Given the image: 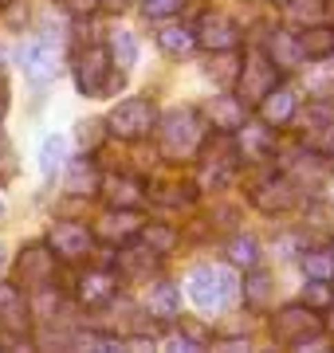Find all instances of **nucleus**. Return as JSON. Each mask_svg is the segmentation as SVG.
Returning <instances> with one entry per match:
<instances>
[{
	"label": "nucleus",
	"mask_w": 334,
	"mask_h": 353,
	"mask_svg": "<svg viewBox=\"0 0 334 353\" xmlns=\"http://www.w3.org/2000/svg\"><path fill=\"white\" fill-rule=\"evenodd\" d=\"M16 287L24 290H52L55 287V248L48 243H32V248H24L20 252V259H16Z\"/></svg>",
	"instance_id": "nucleus-6"
},
{
	"label": "nucleus",
	"mask_w": 334,
	"mask_h": 353,
	"mask_svg": "<svg viewBox=\"0 0 334 353\" xmlns=\"http://www.w3.org/2000/svg\"><path fill=\"white\" fill-rule=\"evenodd\" d=\"M110 59H115V67H122V71H130L134 67V59H138V43H134V36L130 32H110Z\"/></svg>",
	"instance_id": "nucleus-26"
},
{
	"label": "nucleus",
	"mask_w": 334,
	"mask_h": 353,
	"mask_svg": "<svg viewBox=\"0 0 334 353\" xmlns=\"http://www.w3.org/2000/svg\"><path fill=\"white\" fill-rule=\"evenodd\" d=\"M63 4V12H71V16H90L103 0H59Z\"/></svg>",
	"instance_id": "nucleus-34"
},
{
	"label": "nucleus",
	"mask_w": 334,
	"mask_h": 353,
	"mask_svg": "<svg viewBox=\"0 0 334 353\" xmlns=\"http://www.w3.org/2000/svg\"><path fill=\"white\" fill-rule=\"evenodd\" d=\"M252 204L264 208V212H283V208H291V204H295V185H291L287 176L264 181V185H256V192H252Z\"/></svg>",
	"instance_id": "nucleus-15"
},
{
	"label": "nucleus",
	"mask_w": 334,
	"mask_h": 353,
	"mask_svg": "<svg viewBox=\"0 0 334 353\" xmlns=\"http://www.w3.org/2000/svg\"><path fill=\"white\" fill-rule=\"evenodd\" d=\"M154 122H157V106L150 99H126V102H118L115 110H110V118H106V126H110V134H115L118 141L146 138V134L154 130Z\"/></svg>",
	"instance_id": "nucleus-5"
},
{
	"label": "nucleus",
	"mask_w": 334,
	"mask_h": 353,
	"mask_svg": "<svg viewBox=\"0 0 334 353\" xmlns=\"http://www.w3.org/2000/svg\"><path fill=\"white\" fill-rule=\"evenodd\" d=\"M150 314L161 318V322H173L181 314V290L173 283H157L150 287Z\"/></svg>",
	"instance_id": "nucleus-23"
},
{
	"label": "nucleus",
	"mask_w": 334,
	"mask_h": 353,
	"mask_svg": "<svg viewBox=\"0 0 334 353\" xmlns=\"http://www.w3.org/2000/svg\"><path fill=\"white\" fill-rule=\"evenodd\" d=\"M322 334V322L315 314V306L299 303V306H283L279 314L271 318V338L279 341V345H307L311 338H319Z\"/></svg>",
	"instance_id": "nucleus-4"
},
{
	"label": "nucleus",
	"mask_w": 334,
	"mask_h": 353,
	"mask_svg": "<svg viewBox=\"0 0 334 353\" xmlns=\"http://www.w3.org/2000/svg\"><path fill=\"white\" fill-rule=\"evenodd\" d=\"M99 165H95V157H79V161H71V173H67V192L71 196H95L99 192Z\"/></svg>",
	"instance_id": "nucleus-20"
},
{
	"label": "nucleus",
	"mask_w": 334,
	"mask_h": 353,
	"mask_svg": "<svg viewBox=\"0 0 334 353\" xmlns=\"http://www.w3.org/2000/svg\"><path fill=\"white\" fill-rule=\"evenodd\" d=\"M141 228H146V220H141L134 208H115V212H106L103 220H99V228H95V236L106 243H130L141 236Z\"/></svg>",
	"instance_id": "nucleus-12"
},
{
	"label": "nucleus",
	"mask_w": 334,
	"mask_h": 353,
	"mask_svg": "<svg viewBox=\"0 0 334 353\" xmlns=\"http://www.w3.org/2000/svg\"><path fill=\"white\" fill-rule=\"evenodd\" d=\"M291 114H295V94L287 87H275L268 99L259 102V118H264V126H287L291 122Z\"/></svg>",
	"instance_id": "nucleus-19"
},
{
	"label": "nucleus",
	"mask_w": 334,
	"mask_h": 353,
	"mask_svg": "<svg viewBox=\"0 0 334 353\" xmlns=\"http://www.w3.org/2000/svg\"><path fill=\"white\" fill-rule=\"evenodd\" d=\"M110 67H115V59H110V48L90 43V48L79 55V63H75V87L83 90L87 99L103 94V90H106V79H110Z\"/></svg>",
	"instance_id": "nucleus-7"
},
{
	"label": "nucleus",
	"mask_w": 334,
	"mask_h": 353,
	"mask_svg": "<svg viewBox=\"0 0 334 353\" xmlns=\"http://www.w3.org/2000/svg\"><path fill=\"white\" fill-rule=\"evenodd\" d=\"M8 114V90H4V83H0V118Z\"/></svg>",
	"instance_id": "nucleus-36"
},
{
	"label": "nucleus",
	"mask_w": 334,
	"mask_h": 353,
	"mask_svg": "<svg viewBox=\"0 0 334 353\" xmlns=\"http://www.w3.org/2000/svg\"><path fill=\"white\" fill-rule=\"evenodd\" d=\"M0 267H4V243H0Z\"/></svg>",
	"instance_id": "nucleus-37"
},
{
	"label": "nucleus",
	"mask_w": 334,
	"mask_h": 353,
	"mask_svg": "<svg viewBox=\"0 0 334 353\" xmlns=\"http://www.w3.org/2000/svg\"><path fill=\"white\" fill-rule=\"evenodd\" d=\"M303 141H307L311 153H319V157H334V118H331V122H322L319 130H311Z\"/></svg>",
	"instance_id": "nucleus-30"
},
{
	"label": "nucleus",
	"mask_w": 334,
	"mask_h": 353,
	"mask_svg": "<svg viewBox=\"0 0 334 353\" xmlns=\"http://www.w3.org/2000/svg\"><path fill=\"white\" fill-rule=\"evenodd\" d=\"M331 252H334V243H331Z\"/></svg>",
	"instance_id": "nucleus-40"
},
{
	"label": "nucleus",
	"mask_w": 334,
	"mask_h": 353,
	"mask_svg": "<svg viewBox=\"0 0 334 353\" xmlns=\"http://www.w3.org/2000/svg\"><path fill=\"white\" fill-rule=\"evenodd\" d=\"M20 67H24L28 79H36V83H48V79L59 75V55L48 39H32L20 48Z\"/></svg>",
	"instance_id": "nucleus-11"
},
{
	"label": "nucleus",
	"mask_w": 334,
	"mask_h": 353,
	"mask_svg": "<svg viewBox=\"0 0 334 353\" xmlns=\"http://www.w3.org/2000/svg\"><path fill=\"white\" fill-rule=\"evenodd\" d=\"M205 141V122L193 106H177L161 118V130H157V150L166 161H189Z\"/></svg>",
	"instance_id": "nucleus-1"
},
{
	"label": "nucleus",
	"mask_w": 334,
	"mask_h": 353,
	"mask_svg": "<svg viewBox=\"0 0 334 353\" xmlns=\"http://www.w3.org/2000/svg\"><path fill=\"white\" fill-rule=\"evenodd\" d=\"M197 43H201V39H197V32H189V28L173 24V28H161V32H157V48L166 51L169 59H185Z\"/></svg>",
	"instance_id": "nucleus-22"
},
{
	"label": "nucleus",
	"mask_w": 334,
	"mask_h": 353,
	"mask_svg": "<svg viewBox=\"0 0 334 353\" xmlns=\"http://www.w3.org/2000/svg\"><path fill=\"white\" fill-rule=\"evenodd\" d=\"M118 275L126 279V283H141V279H150L157 271V252L146 243V248H126V252L118 255Z\"/></svg>",
	"instance_id": "nucleus-16"
},
{
	"label": "nucleus",
	"mask_w": 334,
	"mask_h": 353,
	"mask_svg": "<svg viewBox=\"0 0 334 353\" xmlns=\"http://www.w3.org/2000/svg\"><path fill=\"white\" fill-rule=\"evenodd\" d=\"M141 240L150 243L157 255H169V252H173V243H177V232L166 228V224H146V228H141Z\"/></svg>",
	"instance_id": "nucleus-29"
},
{
	"label": "nucleus",
	"mask_w": 334,
	"mask_h": 353,
	"mask_svg": "<svg viewBox=\"0 0 334 353\" xmlns=\"http://www.w3.org/2000/svg\"><path fill=\"white\" fill-rule=\"evenodd\" d=\"M8 4H12V0H0V8H8Z\"/></svg>",
	"instance_id": "nucleus-38"
},
{
	"label": "nucleus",
	"mask_w": 334,
	"mask_h": 353,
	"mask_svg": "<svg viewBox=\"0 0 334 353\" xmlns=\"http://www.w3.org/2000/svg\"><path fill=\"white\" fill-rule=\"evenodd\" d=\"M303 303L315 306V310H326V306H334V290L326 279H311L307 287H303Z\"/></svg>",
	"instance_id": "nucleus-31"
},
{
	"label": "nucleus",
	"mask_w": 334,
	"mask_h": 353,
	"mask_svg": "<svg viewBox=\"0 0 334 353\" xmlns=\"http://www.w3.org/2000/svg\"><path fill=\"white\" fill-rule=\"evenodd\" d=\"M228 259L236 267H248V271H252V267L259 263V248H256V240H252V236H236V240L228 243Z\"/></svg>",
	"instance_id": "nucleus-28"
},
{
	"label": "nucleus",
	"mask_w": 334,
	"mask_h": 353,
	"mask_svg": "<svg viewBox=\"0 0 334 353\" xmlns=\"http://www.w3.org/2000/svg\"><path fill=\"white\" fill-rule=\"evenodd\" d=\"M271 4H291V0H271Z\"/></svg>",
	"instance_id": "nucleus-39"
},
{
	"label": "nucleus",
	"mask_w": 334,
	"mask_h": 353,
	"mask_svg": "<svg viewBox=\"0 0 334 353\" xmlns=\"http://www.w3.org/2000/svg\"><path fill=\"white\" fill-rule=\"evenodd\" d=\"M189 299H193L201 310L217 314L236 299V275L228 267H197L189 275Z\"/></svg>",
	"instance_id": "nucleus-2"
},
{
	"label": "nucleus",
	"mask_w": 334,
	"mask_h": 353,
	"mask_svg": "<svg viewBox=\"0 0 334 353\" xmlns=\"http://www.w3.org/2000/svg\"><path fill=\"white\" fill-rule=\"evenodd\" d=\"M303 271L311 279H331L334 275V252H303Z\"/></svg>",
	"instance_id": "nucleus-32"
},
{
	"label": "nucleus",
	"mask_w": 334,
	"mask_h": 353,
	"mask_svg": "<svg viewBox=\"0 0 334 353\" xmlns=\"http://www.w3.org/2000/svg\"><path fill=\"white\" fill-rule=\"evenodd\" d=\"M271 275L268 271H256L252 267V275L244 279V303L252 306V310H268V299H271Z\"/></svg>",
	"instance_id": "nucleus-24"
},
{
	"label": "nucleus",
	"mask_w": 334,
	"mask_h": 353,
	"mask_svg": "<svg viewBox=\"0 0 334 353\" xmlns=\"http://www.w3.org/2000/svg\"><path fill=\"white\" fill-rule=\"evenodd\" d=\"M303 55H307V59H331L334 55V28H307V36H303Z\"/></svg>",
	"instance_id": "nucleus-25"
},
{
	"label": "nucleus",
	"mask_w": 334,
	"mask_h": 353,
	"mask_svg": "<svg viewBox=\"0 0 334 353\" xmlns=\"http://www.w3.org/2000/svg\"><path fill=\"white\" fill-rule=\"evenodd\" d=\"M208 118H213V130H220V134H240L248 122V102L236 94H220V99H213V106H208Z\"/></svg>",
	"instance_id": "nucleus-13"
},
{
	"label": "nucleus",
	"mask_w": 334,
	"mask_h": 353,
	"mask_svg": "<svg viewBox=\"0 0 334 353\" xmlns=\"http://www.w3.org/2000/svg\"><path fill=\"white\" fill-rule=\"evenodd\" d=\"M63 153H67V141L59 138V134H52V138H43V145H39V173L52 176L59 165H63Z\"/></svg>",
	"instance_id": "nucleus-27"
},
{
	"label": "nucleus",
	"mask_w": 334,
	"mask_h": 353,
	"mask_svg": "<svg viewBox=\"0 0 334 353\" xmlns=\"http://www.w3.org/2000/svg\"><path fill=\"white\" fill-rule=\"evenodd\" d=\"M271 153H275V138H271V130L264 126H248L240 130V157L244 161H268Z\"/></svg>",
	"instance_id": "nucleus-21"
},
{
	"label": "nucleus",
	"mask_w": 334,
	"mask_h": 353,
	"mask_svg": "<svg viewBox=\"0 0 334 353\" xmlns=\"http://www.w3.org/2000/svg\"><path fill=\"white\" fill-rule=\"evenodd\" d=\"M79 141H83V150L95 145V141H99V122H83V126H79Z\"/></svg>",
	"instance_id": "nucleus-35"
},
{
	"label": "nucleus",
	"mask_w": 334,
	"mask_h": 353,
	"mask_svg": "<svg viewBox=\"0 0 334 353\" xmlns=\"http://www.w3.org/2000/svg\"><path fill=\"white\" fill-rule=\"evenodd\" d=\"M103 192H106V201L115 204V208H138L141 196H146V185H141L138 176L118 173V176H106L103 181Z\"/></svg>",
	"instance_id": "nucleus-18"
},
{
	"label": "nucleus",
	"mask_w": 334,
	"mask_h": 353,
	"mask_svg": "<svg viewBox=\"0 0 334 353\" xmlns=\"http://www.w3.org/2000/svg\"><path fill=\"white\" fill-rule=\"evenodd\" d=\"M48 243L55 248L59 259H83L90 252V243H95V232L87 224H79V220H55L48 228Z\"/></svg>",
	"instance_id": "nucleus-8"
},
{
	"label": "nucleus",
	"mask_w": 334,
	"mask_h": 353,
	"mask_svg": "<svg viewBox=\"0 0 334 353\" xmlns=\"http://www.w3.org/2000/svg\"><path fill=\"white\" fill-rule=\"evenodd\" d=\"M268 55L271 63L279 67V71H295L307 55H303V36H291V32H271L268 36Z\"/></svg>",
	"instance_id": "nucleus-14"
},
{
	"label": "nucleus",
	"mask_w": 334,
	"mask_h": 353,
	"mask_svg": "<svg viewBox=\"0 0 334 353\" xmlns=\"http://www.w3.org/2000/svg\"><path fill=\"white\" fill-rule=\"evenodd\" d=\"M115 287L118 279L110 271H87L79 279V299H83V306H106L115 303Z\"/></svg>",
	"instance_id": "nucleus-17"
},
{
	"label": "nucleus",
	"mask_w": 334,
	"mask_h": 353,
	"mask_svg": "<svg viewBox=\"0 0 334 353\" xmlns=\"http://www.w3.org/2000/svg\"><path fill=\"white\" fill-rule=\"evenodd\" d=\"M197 39H201V48H208V51H232V48H240L244 32H240V24H236L232 16L205 12L201 24H197Z\"/></svg>",
	"instance_id": "nucleus-9"
},
{
	"label": "nucleus",
	"mask_w": 334,
	"mask_h": 353,
	"mask_svg": "<svg viewBox=\"0 0 334 353\" xmlns=\"http://www.w3.org/2000/svg\"><path fill=\"white\" fill-rule=\"evenodd\" d=\"M185 0H141V16L146 20H166V16L181 12Z\"/></svg>",
	"instance_id": "nucleus-33"
},
{
	"label": "nucleus",
	"mask_w": 334,
	"mask_h": 353,
	"mask_svg": "<svg viewBox=\"0 0 334 353\" xmlns=\"http://www.w3.org/2000/svg\"><path fill=\"white\" fill-rule=\"evenodd\" d=\"M279 75H283V71L271 63L268 51H264V55H259V51H252L244 63H240V75H236V94H240L248 106H259L271 90L279 87Z\"/></svg>",
	"instance_id": "nucleus-3"
},
{
	"label": "nucleus",
	"mask_w": 334,
	"mask_h": 353,
	"mask_svg": "<svg viewBox=\"0 0 334 353\" xmlns=\"http://www.w3.org/2000/svg\"><path fill=\"white\" fill-rule=\"evenodd\" d=\"M0 334H4V341H16L28 334L24 287H0Z\"/></svg>",
	"instance_id": "nucleus-10"
}]
</instances>
